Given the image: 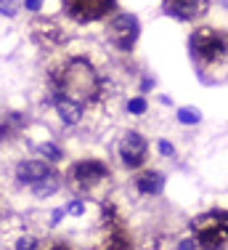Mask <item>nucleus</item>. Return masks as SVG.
<instances>
[{"label":"nucleus","mask_w":228,"mask_h":250,"mask_svg":"<svg viewBox=\"0 0 228 250\" xmlns=\"http://www.w3.org/2000/svg\"><path fill=\"white\" fill-rule=\"evenodd\" d=\"M51 85H53V96L69 99V101L82 106L85 101L98 99L101 77L88 59L72 56L69 62H64V64L51 69Z\"/></svg>","instance_id":"f257e3e1"},{"label":"nucleus","mask_w":228,"mask_h":250,"mask_svg":"<svg viewBox=\"0 0 228 250\" xmlns=\"http://www.w3.org/2000/svg\"><path fill=\"white\" fill-rule=\"evenodd\" d=\"M191 231L196 234V242L205 250H226V210H212L191 221Z\"/></svg>","instance_id":"f03ea898"},{"label":"nucleus","mask_w":228,"mask_h":250,"mask_svg":"<svg viewBox=\"0 0 228 250\" xmlns=\"http://www.w3.org/2000/svg\"><path fill=\"white\" fill-rule=\"evenodd\" d=\"M191 51H194L196 62L205 64V67L223 64L226 62V35L209 27L196 29L194 38H191Z\"/></svg>","instance_id":"7ed1b4c3"},{"label":"nucleus","mask_w":228,"mask_h":250,"mask_svg":"<svg viewBox=\"0 0 228 250\" xmlns=\"http://www.w3.org/2000/svg\"><path fill=\"white\" fill-rule=\"evenodd\" d=\"M138 32H141V24L133 14H117L106 27V38L114 48L119 51H133L138 43Z\"/></svg>","instance_id":"20e7f679"},{"label":"nucleus","mask_w":228,"mask_h":250,"mask_svg":"<svg viewBox=\"0 0 228 250\" xmlns=\"http://www.w3.org/2000/svg\"><path fill=\"white\" fill-rule=\"evenodd\" d=\"M109 173V165L101 163V160H77L69 168V178L77 189H93L95 184L106 181Z\"/></svg>","instance_id":"39448f33"},{"label":"nucleus","mask_w":228,"mask_h":250,"mask_svg":"<svg viewBox=\"0 0 228 250\" xmlns=\"http://www.w3.org/2000/svg\"><path fill=\"white\" fill-rule=\"evenodd\" d=\"M64 11L80 24L98 21L114 11V0H64Z\"/></svg>","instance_id":"423d86ee"},{"label":"nucleus","mask_w":228,"mask_h":250,"mask_svg":"<svg viewBox=\"0 0 228 250\" xmlns=\"http://www.w3.org/2000/svg\"><path fill=\"white\" fill-rule=\"evenodd\" d=\"M117 149H119V157H122L125 165L138 168V165H143V160H146L149 144H146V139H143L138 130H125L122 139H119Z\"/></svg>","instance_id":"0eeeda50"},{"label":"nucleus","mask_w":228,"mask_h":250,"mask_svg":"<svg viewBox=\"0 0 228 250\" xmlns=\"http://www.w3.org/2000/svg\"><path fill=\"white\" fill-rule=\"evenodd\" d=\"M32 35L43 48H58V45L67 43L64 27H58V21H53V19H38L32 24Z\"/></svg>","instance_id":"6e6552de"},{"label":"nucleus","mask_w":228,"mask_h":250,"mask_svg":"<svg viewBox=\"0 0 228 250\" xmlns=\"http://www.w3.org/2000/svg\"><path fill=\"white\" fill-rule=\"evenodd\" d=\"M165 8L170 16L181 21H191V19H199L202 14L209 8V0H165Z\"/></svg>","instance_id":"1a4fd4ad"},{"label":"nucleus","mask_w":228,"mask_h":250,"mask_svg":"<svg viewBox=\"0 0 228 250\" xmlns=\"http://www.w3.org/2000/svg\"><path fill=\"white\" fill-rule=\"evenodd\" d=\"M45 176H51V165L45 160H24L16 165V178L21 184H38Z\"/></svg>","instance_id":"9d476101"},{"label":"nucleus","mask_w":228,"mask_h":250,"mask_svg":"<svg viewBox=\"0 0 228 250\" xmlns=\"http://www.w3.org/2000/svg\"><path fill=\"white\" fill-rule=\"evenodd\" d=\"M53 106H56L58 117H61L67 125H77V123L82 120V106L75 104V101L61 99V96H53Z\"/></svg>","instance_id":"9b49d317"},{"label":"nucleus","mask_w":228,"mask_h":250,"mask_svg":"<svg viewBox=\"0 0 228 250\" xmlns=\"http://www.w3.org/2000/svg\"><path fill=\"white\" fill-rule=\"evenodd\" d=\"M135 187L141 194H159L162 187H165V176L157 173V170H146L135 178Z\"/></svg>","instance_id":"f8f14e48"},{"label":"nucleus","mask_w":228,"mask_h":250,"mask_svg":"<svg viewBox=\"0 0 228 250\" xmlns=\"http://www.w3.org/2000/svg\"><path fill=\"white\" fill-rule=\"evenodd\" d=\"M32 187H35V197H40V200H43V197H51V194H56L61 184H58V178L51 173V176L40 178L38 184H32Z\"/></svg>","instance_id":"ddd939ff"},{"label":"nucleus","mask_w":228,"mask_h":250,"mask_svg":"<svg viewBox=\"0 0 228 250\" xmlns=\"http://www.w3.org/2000/svg\"><path fill=\"white\" fill-rule=\"evenodd\" d=\"M98 250H133V248H130V240L125 234H114L112 231V234L98 245Z\"/></svg>","instance_id":"4468645a"},{"label":"nucleus","mask_w":228,"mask_h":250,"mask_svg":"<svg viewBox=\"0 0 228 250\" xmlns=\"http://www.w3.org/2000/svg\"><path fill=\"white\" fill-rule=\"evenodd\" d=\"M178 120L183 125H196L202 120V112L194 109V106H183V109H178Z\"/></svg>","instance_id":"2eb2a0df"},{"label":"nucleus","mask_w":228,"mask_h":250,"mask_svg":"<svg viewBox=\"0 0 228 250\" xmlns=\"http://www.w3.org/2000/svg\"><path fill=\"white\" fill-rule=\"evenodd\" d=\"M38 152L43 154V157L53 160V163H58V160H64V152L58 149L56 144H51V141H45V144H40V146H38Z\"/></svg>","instance_id":"dca6fc26"},{"label":"nucleus","mask_w":228,"mask_h":250,"mask_svg":"<svg viewBox=\"0 0 228 250\" xmlns=\"http://www.w3.org/2000/svg\"><path fill=\"white\" fill-rule=\"evenodd\" d=\"M128 109L133 112V115H143V112L149 109V104H146V99H143V96H135V99L128 101Z\"/></svg>","instance_id":"f3484780"},{"label":"nucleus","mask_w":228,"mask_h":250,"mask_svg":"<svg viewBox=\"0 0 228 250\" xmlns=\"http://www.w3.org/2000/svg\"><path fill=\"white\" fill-rule=\"evenodd\" d=\"M0 14L3 16H16L19 14V0H0Z\"/></svg>","instance_id":"a211bd4d"},{"label":"nucleus","mask_w":228,"mask_h":250,"mask_svg":"<svg viewBox=\"0 0 228 250\" xmlns=\"http://www.w3.org/2000/svg\"><path fill=\"white\" fill-rule=\"evenodd\" d=\"M35 248H38V237H32V234H24L16 242V250H35Z\"/></svg>","instance_id":"6ab92c4d"},{"label":"nucleus","mask_w":228,"mask_h":250,"mask_svg":"<svg viewBox=\"0 0 228 250\" xmlns=\"http://www.w3.org/2000/svg\"><path fill=\"white\" fill-rule=\"evenodd\" d=\"M64 213H69V216H82V213H85V205H82L80 200H75V202H69L67 205V210Z\"/></svg>","instance_id":"aec40b11"},{"label":"nucleus","mask_w":228,"mask_h":250,"mask_svg":"<svg viewBox=\"0 0 228 250\" xmlns=\"http://www.w3.org/2000/svg\"><path fill=\"white\" fill-rule=\"evenodd\" d=\"M157 146H159V154H165V157H175V146H172L170 141H165V139H162Z\"/></svg>","instance_id":"412c9836"},{"label":"nucleus","mask_w":228,"mask_h":250,"mask_svg":"<svg viewBox=\"0 0 228 250\" xmlns=\"http://www.w3.org/2000/svg\"><path fill=\"white\" fill-rule=\"evenodd\" d=\"M24 5H27V11H40L43 8V0H24Z\"/></svg>","instance_id":"4be33fe9"},{"label":"nucleus","mask_w":228,"mask_h":250,"mask_svg":"<svg viewBox=\"0 0 228 250\" xmlns=\"http://www.w3.org/2000/svg\"><path fill=\"white\" fill-rule=\"evenodd\" d=\"M178 250H196V242L194 240H183L181 245H178Z\"/></svg>","instance_id":"5701e85b"},{"label":"nucleus","mask_w":228,"mask_h":250,"mask_svg":"<svg viewBox=\"0 0 228 250\" xmlns=\"http://www.w3.org/2000/svg\"><path fill=\"white\" fill-rule=\"evenodd\" d=\"M61 216H64V210H56V213H53V218H51V224H58V221H61Z\"/></svg>","instance_id":"b1692460"},{"label":"nucleus","mask_w":228,"mask_h":250,"mask_svg":"<svg viewBox=\"0 0 228 250\" xmlns=\"http://www.w3.org/2000/svg\"><path fill=\"white\" fill-rule=\"evenodd\" d=\"M51 250H69V245H64V242H58V245H53Z\"/></svg>","instance_id":"393cba45"}]
</instances>
